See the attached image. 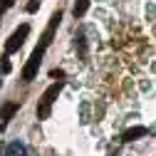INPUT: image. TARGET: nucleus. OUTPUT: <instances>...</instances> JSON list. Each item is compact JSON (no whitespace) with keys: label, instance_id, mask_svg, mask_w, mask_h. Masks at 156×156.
<instances>
[{"label":"nucleus","instance_id":"obj_1","mask_svg":"<svg viewBox=\"0 0 156 156\" xmlns=\"http://www.w3.org/2000/svg\"><path fill=\"white\" fill-rule=\"evenodd\" d=\"M60 20H62V10L52 12L50 23H47V27H45V32H42V37H40V45L32 50L30 60H27L25 67H23V82H32L35 77H37V69H40V65H42V57H45V52H47V47H50V42H52L55 30H57V25H60Z\"/></svg>","mask_w":156,"mask_h":156},{"label":"nucleus","instance_id":"obj_5","mask_svg":"<svg viewBox=\"0 0 156 156\" xmlns=\"http://www.w3.org/2000/svg\"><path fill=\"white\" fill-rule=\"evenodd\" d=\"M146 134H149L146 126H129L126 131H122L119 139L122 141H136V139H141V136H146Z\"/></svg>","mask_w":156,"mask_h":156},{"label":"nucleus","instance_id":"obj_13","mask_svg":"<svg viewBox=\"0 0 156 156\" xmlns=\"http://www.w3.org/2000/svg\"><path fill=\"white\" fill-rule=\"evenodd\" d=\"M0 84H3V82H0Z\"/></svg>","mask_w":156,"mask_h":156},{"label":"nucleus","instance_id":"obj_10","mask_svg":"<svg viewBox=\"0 0 156 156\" xmlns=\"http://www.w3.org/2000/svg\"><path fill=\"white\" fill-rule=\"evenodd\" d=\"M50 77H52V80H62L65 72H62V69H52V72H50Z\"/></svg>","mask_w":156,"mask_h":156},{"label":"nucleus","instance_id":"obj_3","mask_svg":"<svg viewBox=\"0 0 156 156\" xmlns=\"http://www.w3.org/2000/svg\"><path fill=\"white\" fill-rule=\"evenodd\" d=\"M27 35H30V25L23 23L20 27H17V30L8 37V42H5V55H12V52L20 50V47L25 45V40H27Z\"/></svg>","mask_w":156,"mask_h":156},{"label":"nucleus","instance_id":"obj_4","mask_svg":"<svg viewBox=\"0 0 156 156\" xmlns=\"http://www.w3.org/2000/svg\"><path fill=\"white\" fill-rule=\"evenodd\" d=\"M17 109H20V104H17V102H5L3 107H0V129H3V126L12 119V116H15Z\"/></svg>","mask_w":156,"mask_h":156},{"label":"nucleus","instance_id":"obj_8","mask_svg":"<svg viewBox=\"0 0 156 156\" xmlns=\"http://www.w3.org/2000/svg\"><path fill=\"white\" fill-rule=\"evenodd\" d=\"M74 42H77V47H80V55L87 57V45H84V35H82V32L77 35V40H74Z\"/></svg>","mask_w":156,"mask_h":156},{"label":"nucleus","instance_id":"obj_2","mask_svg":"<svg viewBox=\"0 0 156 156\" xmlns=\"http://www.w3.org/2000/svg\"><path fill=\"white\" fill-rule=\"evenodd\" d=\"M62 87H65V82H55V84H50V87L45 89V94L40 97V102H37V119H47V116H50L52 104H55L57 97H60Z\"/></svg>","mask_w":156,"mask_h":156},{"label":"nucleus","instance_id":"obj_12","mask_svg":"<svg viewBox=\"0 0 156 156\" xmlns=\"http://www.w3.org/2000/svg\"><path fill=\"white\" fill-rule=\"evenodd\" d=\"M23 156H27V154H23Z\"/></svg>","mask_w":156,"mask_h":156},{"label":"nucleus","instance_id":"obj_11","mask_svg":"<svg viewBox=\"0 0 156 156\" xmlns=\"http://www.w3.org/2000/svg\"><path fill=\"white\" fill-rule=\"evenodd\" d=\"M151 131H154V134H156V124H154V126H151Z\"/></svg>","mask_w":156,"mask_h":156},{"label":"nucleus","instance_id":"obj_6","mask_svg":"<svg viewBox=\"0 0 156 156\" xmlns=\"http://www.w3.org/2000/svg\"><path fill=\"white\" fill-rule=\"evenodd\" d=\"M87 10H89V0H74V8H72L74 17H84Z\"/></svg>","mask_w":156,"mask_h":156},{"label":"nucleus","instance_id":"obj_9","mask_svg":"<svg viewBox=\"0 0 156 156\" xmlns=\"http://www.w3.org/2000/svg\"><path fill=\"white\" fill-rule=\"evenodd\" d=\"M25 10L27 12H37V10H40V0H30V3L25 5Z\"/></svg>","mask_w":156,"mask_h":156},{"label":"nucleus","instance_id":"obj_7","mask_svg":"<svg viewBox=\"0 0 156 156\" xmlns=\"http://www.w3.org/2000/svg\"><path fill=\"white\" fill-rule=\"evenodd\" d=\"M25 154V146L20 144V141H12L10 146H8V156H23Z\"/></svg>","mask_w":156,"mask_h":156}]
</instances>
